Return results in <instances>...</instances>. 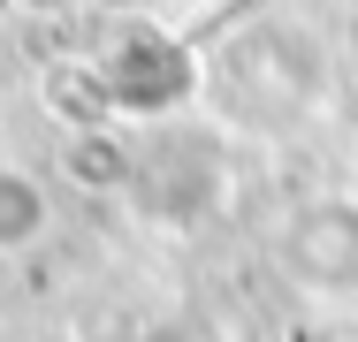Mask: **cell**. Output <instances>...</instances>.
<instances>
[{
    "mask_svg": "<svg viewBox=\"0 0 358 342\" xmlns=\"http://www.w3.org/2000/svg\"><path fill=\"white\" fill-rule=\"evenodd\" d=\"M46 221H54L46 191L23 168H0V251H23L31 236H46Z\"/></svg>",
    "mask_w": 358,
    "mask_h": 342,
    "instance_id": "obj_1",
    "label": "cell"
}]
</instances>
